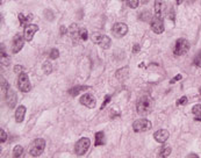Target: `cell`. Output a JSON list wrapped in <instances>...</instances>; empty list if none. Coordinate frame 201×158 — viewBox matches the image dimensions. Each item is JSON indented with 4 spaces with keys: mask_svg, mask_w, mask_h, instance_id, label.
Masks as SVG:
<instances>
[{
    "mask_svg": "<svg viewBox=\"0 0 201 158\" xmlns=\"http://www.w3.org/2000/svg\"><path fill=\"white\" fill-rule=\"evenodd\" d=\"M169 136H170V134H169V131L165 130V129H159V130H157V131L153 134V138H155L158 143H164L165 141L169 138Z\"/></svg>",
    "mask_w": 201,
    "mask_h": 158,
    "instance_id": "5bb4252c",
    "label": "cell"
},
{
    "mask_svg": "<svg viewBox=\"0 0 201 158\" xmlns=\"http://www.w3.org/2000/svg\"><path fill=\"white\" fill-rule=\"evenodd\" d=\"M8 88H9V86H8V83H7V80L4 78V77H1V90L6 92Z\"/></svg>",
    "mask_w": 201,
    "mask_h": 158,
    "instance_id": "f1b7e54d",
    "label": "cell"
},
{
    "mask_svg": "<svg viewBox=\"0 0 201 158\" xmlns=\"http://www.w3.org/2000/svg\"><path fill=\"white\" fill-rule=\"evenodd\" d=\"M5 100H6V103L9 108H14L15 105H17V101H18V97H17V93L12 90V88H8L6 91V94H5Z\"/></svg>",
    "mask_w": 201,
    "mask_h": 158,
    "instance_id": "8fae6325",
    "label": "cell"
},
{
    "mask_svg": "<svg viewBox=\"0 0 201 158\" xmlns=\"http://www.w3.org/2000/svg\"><path fill=\"white\" fill-rule=\"evenodd\" d=\"M171 154V148H166L162 151V155H159V157H169Z\"/></svg>",
    "mask_w": 201,
    "mask_h": 158,
    "instance_id": "d6a6232c",
    "label": "cell"
},
{
    "mask_svg": "<svg viewBox=\"0 0 201 158\" xmlns=\"http://www.w3.org/2000/svg\"><path fill=\"white\" fill-rule=\"evenodd\" d=\"M179 79H182V75H177V76H176L174 78H173L172 80H171V81H170V84H174V83H176V81H178Z\"/></svg>",
    "mask_w": 201,
    "mask_h": 158,
    "instance_id": "f35d334b",
    "label": "cell"
},
{
    "mask_svg": "<svg viewBox=\"0 0 201 158\" xmlns=\"http://www.w3.org/2000/svg\"><path fill=\"white\" fill-rule=\"evenodd\" d=\"M150 26H151V29L153 30V33H156V34L164 33V22H163V20H162L161 17L156 15L153 19L151 20Z\"/></svg>",
    "mask_w": 201,
    "mask_h": 158,
    "instance_id": "ba28073f",
    "label": "cell"
},
{
    "mask_svg": "<svg viewBox=\"0 0 201 158\" xmlns=\"http://www.w3.org/2000/svg\"><path fill=\"white\" fill-rule=\"evenodd\" d=\"M45 148V141L43 138H36L33 141V143L30 144L29 148V155L32 157H38L43 154Z\"/></svg>",
    "mask_w": 201,
    "mask_h": 158,
    "instance_id": "7a4b0ae2",
    "label": "cell"
},
{
    "mask_svg": "<svg viewBox=\"0 0 201 158\" xmlns=\"http://www.w3.org/2000/svg\"><path fill=\"white\" fill-rule=\"evenodd\" d=\"M6 139H7V134H6V131L4 129H1L0 130V141H1V143H5Z\"/></svg>",
    "mask_w": 201,
    "mask_h": 158,
    "instance_id": "1f68e13d",
    "label": "cell"
},
{
    "mask_svg": "<svg viewBox=\"0 0 201 158\" xmlns=\"http://www.w3.org/2000/svg\"><path fill=\"white\" fill-rule=\"evenodd\" d=\"M50 58L51 59H57L58 57H59V51L57 50V49H51L50 50Z\"/></svg>",
    "mask_w": 201,
    "mask_h": 158,
    "instance_id": "83f0119b",
    "label": "cell"
},
{
    "mask_svg": "<svg viewBox=\"0 0 201 158\" xmlns=\"http://www.w3.org/2000/svg\"><path fill=\"white\" fill-rule=\"evenodd\" d=\"M42 70L44 71V73H45V75H49V73H51V71H53V65H51V62H50V60H47V62L43 64V66H42Z\"/></svg>",
    "mask_w": 201,
    "mask_h": 158,
    "instance_id": "7402d4cb",
    "label": "cell"
},
{
    "mask_svg": "<svg viewBox=\"0 0 201 158\" xmlns=\"http://www.w3.org/2000/svg\"><path fill=\"white\" fill-rule=\"evenodd\" d=\"M189 49V43L188 41L185 39H179L177 40L176 42V45H174V49H173V52L176 56H182L185 55Z\"/></svg>",
    "mask_w": 201,
    "mask_h": 158,
    "instance_id": "8992f818",
    "label": "cell"
},
{
    "mask_svg": "<svg viewBox=\"0 0 201 158\" xmlns=\"http://www.w3.org/2000/svg\"><path fill=\"white\" fill-rule=\"evenodd\" d=\"M90 145H91V141L90 138L87 137H81L77 143H76V147H74V152L77 156H84L87 150L90 149Z\"/></svg>",
    "mask_w": 201,
    "mask_h": 158,
    "instance_id": "3957f363",
    "label": "cell"
},
{
    "mask_svg": "<svg viewBox=\"0 0 201 158\" xmlns=\"http://www.w3.org/2000/svg\"><path fill=\"white\" fill-rule=\"evenodd\" d=\"M194 62H195V65H197V66L201 68V51H200V54L195 57V60H194Z\"/></svg>",
    "mask_w": 201,
    "mask_h": 158,
    "instance_id": "8d00e7d4",
    "label": "cell"
},
{
    "mask_svg": "<svg viewBox=\"0 0 201 158\" xmlns=\"http://www.w3.org/2000/svg\"><path fill=\"white\" fill-rule=\"evenodd\" d=\"M59 33H61L62 35H64V34H66V28H65L64 26H62V27L59 28Z\"/></svg>",
    "mask_w": 201,
    "mask_h": 158,
    "instance_id": "ab89813d",
    "label": "cell"
},
{
    "mask_svg": "<svg viewBox=\"0 0 201 158\" xmlns=\"http://www.w3.org/2000/svg\"><path fill=\"white\" fill-rule=\"evenodd\" d=\"M183 2H184V0H177V4H178V5H182Z\"/></svg>",
    "mask_w": 201,
    "mask_h": 158,
    "instance_id": "60d3db41",
    "label": "cell"
},
{
    "mask_svg": "<svg viewBox=\"0 0 201 158\" xmlns=\"http://www.w3.org/2000/svg\"><path fill=\"white\" fill-rule=\"evenodd\" d=\"M192 113L197 116V120H200L201 121V105H195L192 108Z\"/></svg>",
    "mask_w": 201,
    "mask_h": 158,
    "instance_id": "cb8c5ba5",
    "label": "cell"
},
{
    "mask_svg": "<svg viewBox=\"0 0 201 158\" xmlns=\"http://www.w3.org/2000/svg\"><path fill=\"white\" fill-rule=\"evenodd\" d=\"M112 33L115 37L120 39V37H123L127 33H128V26L126 23H122V22H117L113 26L112 28Z\"/></svg>",
    "mask_w": 201,
    "mask_h": 158,
    "instance_id": "52a82bcc",
    "label": "cell"
},
{
    "mask_svg": "<svg viewBox=\"0 0 201 158\" xmlns=\"http://www.w3.org/2000/svg\"><path fill=\"white\" fill-rule=\"evenodd\" d=\"M104 37V35H101L100 33H93L91 36V40L93 43H95V44H100V42H101V40Z\"/></svg>",
    "mask_w": 201,
    "mask_h": 158,
    "instance_id": "603a6c76",
    "label": "cell"
},
{
    "mask_svg": "<svg viewBox=\"0 0 201 158\" xmlns=\"http://www.w3.org/2000/svg\"><path fill=\"white\" fill-rule=\"evenodd\" d=\"M0 59H1V65L4 66H8L9 65V57L7 56L5 49H4V44H1V52H0Z\"/></svg>",
    "mask_w": 201,
    "mask_h": 158,
    "instance_id": "d6986e66",
    "label": "cell"
},
{
    "mask_svg": "<svg viewBox=\"0 0 201 158\" xmlns=\"http://www.w3.org/2000/svg\"><path fill=\"white\" fill-rule=\"evenodd\" d=\"M110 44H112V41H110V37H108V36H104L101 42H100V47L102 49H110Z\"/></svg>",
    "mask_w": 201,
    "mask_h": 158,
    "instance_id": "44dd1931",
    "label": "cell"
},
{
    "mask_svg": "<svg viewBox=\"0 0 201 158\" xmlns=\"http://www.w3.org/2000/svg\"><path fill=\"white\" fill-rule=\"evenodd\" d=\"M37 30H38V27L36 24H27L24 27V33H23L24 40L26 41H32Z\"/></svg>",
    "mask_w": 201,
    "mask_h": 158,
    "instance_id": "4fadbf2b",
    "label": "cell"
},
{
    "mask_svg": "<svg viewBox=\"0 0 201 158\" xmlns=\"http://www.w3.org/2000/svg\"><path fill=\"white\" fill-rule=\"evenodd\" d=\"M200 94H201V87H200Z\"/></svg>",
    "mask_w": 201,
    "mask_h": 158,
    "instance_id": "ee69618b",
    "label": "cell"
},
{
    "mask_svg": "<svg viewBox=\"0 0 201 158\" xmlns=\"http://www.w3.org/2000/svg\"><path fill=\"white\" fill-rule=\"evenodd\" d=\"M14 72L20 75L21 72H23V66H21V65H15V66H14Z\"/></svg>",
    "mask_w": 201,
    "mask_h": 158,
    "instance_id": "d590c367",
    "label": "cell"
},
{
    "mask_svg": "<svg viewBox=\"0 0 201 158\" xmlns=\"http://www.w3.org/2000/svg\"><path fill=\"white\" fill-rule=\"evenodd\" d=\"M140 49H141L140 45H138V44H135V45L133 47V52H134V54H138V52H140Z\"/></svg>",
    "mask_w": 201,
    "mask_h": 158,
    "instance_id": "74e56055",
    "label": "cell"
},
{
    "mask_svg": "<svg viewBox=\"0 0 201 158\" xmlns=\"http://www.w3.org/2000/svg\"><path fill=\"white\" fill-rule=\"evenodd\" d=\"M163 7H164L163 0H155V14H156L157 17H161V18H162Z\"/></svg>",
    "mask_w": 201,
    "mask_h": 158,
    "instance_id": "ac0fdd59",
    "label": "cell"
},
{
    "mask_svg": "<svg viewBox=\"0 0 201 158\" xmlns=\"http://www.w3.org/2000/svg\"><path fill=\"white\" fill-rule=\"evenodd\" d=\"M129 75V68H121L120 70H117L115 72V77L116 79H119L120 81H123L125 79H127Z\"/></svg>",
    "mask_w": 201,
    "mask_h": 158,
    "instance_id": "9a60e30c",
    "label": "cell"
},
{
    "mask_svg": "<svg viewBox=\"0 0 201 158\" xmlns=\"http://www.w3.org/2000/svg\"><path fill=\"white\" fill-rule=\"evenodd\" d=\"M79 102H80L83 106L87 107V108H94L95 105H97L95 98H94L92 94H90V93H86V94L81 96L80 99H79Z\"/></svg>",
    "mask_w": 201,
    "mask_h": 158,
    "instance_id": "30bf717a",
    "label": "cell"
},
{
    "mask_svg": "<svg viewBox=\"0 0 201 158\" xmlns=\"http://www.w3.org/2000/svg\"><path fill=\"white\" fill-rule=\"evenodd\" d=\"M136 109L137 113L141 116H146L149 115L152 109H153V100L151 98L150 94H144L137 100V105H136Z\"/></svg>",
    "mask_w": 201,
    "mask_h": 158,
    "instance_id": "6da1fadb",
    "label": "cell"
},
{
    "mask_svg": "<svg viewBox=\"0 0 201 158\" xmlns=\"http://www.w3.org/2000/svg\"><path fill=\"white\" fill-rule=\"evenodd\" d=\"M19 20H20V22H21V26H27V24H29V22H28V18L27 17H24L22 13H20L19 14Z\"/></svg>",
    "mask_w": 201,
    "mask_h": 158,
    "instance_id": "4316f807",
    "label": "cell"
},
{
    "mask_svg": "<svg viewBox=\"0 0 201 158\" xmlns=\"http://www.w3.org/2000/svg\"><path fill=\"white\" fill-rule=\"evenodd\" d=\"M23 37L21 34H17L13 39V43H12V51L13 54H18L19 51L23 48Z\"/></svg>",
    "mask_w": 201,
    "mask_h": 158,
    "instance_id": "7c38bea8",
    "label": "cell"
},
{
    "mask_svg": "<svg viewBox=\"0 0 201 158\" xmlns=\"http://www.w3.org/2000/svg\"><path fill=\"white\" fill-rule=\"evenodd\" d=\"M140 1H141V2L144 5V4H148V1H149V0H140Z\"/></svg>",
    "mask_w": 201,
    "mask_h": 158,
    "instance_id": "b9f144b4",
    "label": "cell"
},
{
    "mask_svg": "<svg viewBox=\"0 0 201 158\" xmlns=\"http://www.w3.org/2000/svg\"><path fill=\"white\" fill-rule=\"evenodd\" d=\"M105 144V135L102 131H98L95 134V145H104Z\"/></svg>",
    "mask_w": 201,
    "mask_h": 158,
    "instance_id": "ffe728a7",
    "label": "cell"
},
{
    "mask_svg": "<svg viewBox=\"0 0 201 158\" xmlns=\"http://www.w3.org/2000/svg\"><path fill=\"white\" fill-rule=\"evenodd\" d=\"M68 33L70 34V37L72 39L73 44H78L81 42V39H80V29L78 27L77 23H72L68 30Z\"/></svg>",
    "mask_w": 201,
    "mask_h": 158,
    "instance_id": "9c48e42d",
    "label": "cell"
},
{
    "mask_svg": "<svg viewBox=\"0 0 201 158\" xmlns=\"http://www.w3.org/2000/svg\"><path fill=\"white\" fill-rule=\"evenodd\" d=\"M152 127L151 122L146 119H138L133 123V129L135 133H144L150 130Z\"/></svg>",
    "mask_w": 201,
    "mask_h": 158,
    "instance_id": "277c9868",
    "label": "cell"
},
{
    "mask_svg": "<svg viewBox=\"0 0 201 158\" xmlns=\"http://www.w3.org/2000/svg\"><path fill=\"white\" fill-rule=\"evenodd\" d=\"M23 155V148L21 145H17L13 149V156L14 157H21Z\"/></svg>",
    "mask_w": 201,
    "mask_h": 158,
    "instance_id": "d4e9b609",
    "label": "cell"
},
{
    "mask_svg": "<svg viewBox=\"0 0 201 158\" xmlns=\"http://www.w3.org/2000/svg\"><path fill=\"white\" fill-rule=\"evenodd\" d=\"M24 115H26V107L24 106H19L15 111V121L20 123L23 121L24 119Z\"/></svg>",
    "mask_w": 201,
    "mask_h": 158,
    "instance_id": "2e32d148",
    "label": "cell"
},
{
    "mask_svg": "<svg viewBox=\"0 0 201 158\" xmlns=\"http://www.w3.org/2000/svg\"><path fill=\"white\" fill-rule=\"evenodd\" d=\"M110 101V96H106V97H105V99H104V102H102L101 107H100V109H104V108L106 107V105H107Z\"/></svg>",
    "mask_w": 201,
    "mask_h": 158,
    "instance_id": "836d02e7",
    "label": "cell"
},
{
    "mask_svg": "<svg viewBox=\"0 0 201 158\" xmlns=\"http://www.w3.org/2000/svg\"><path fill=\"white\" fill-rule=\"evenodd\" d=\"M89 88V86H85V85H81V86H74L72 88H70L69 90V94L71 96V97H77L80 92H83V91H86Z\"/></svg>",
    "mask_w": 201,
    "mask_h": 158,
    "instance_id": "e0dca14e",
    "label": "cell"
},
{
    "mask_svg": "<svg viewBox=\"0 0 201 158\" xmlns=\"http://www.w3.org/2000/svg\"><path fill=\"white\" fill-rule=\"evenodd\" d=\"M18 86H19V90H20L21 92H23V93H27V92H29V91L32 90V84H30V81H29V78H28V75H27V73L21 72V73L19 75Z\"/></svg>",
    "mask_w": 201,
    "mask_h": 158,
    "instance_id": "5b68a950",
    "label": "cell"
},
{
    "mask_svg": "<svg viewBox=\"0 0 201 158\" xmlns=\"http://www.w3.org/2000/svg\"><path fill=\"white\" fill-rule=\"evenodd\" d=\"M186 103H187V98H186V97H182V98L177 101V105H179V106H180V105L184 106V105H186Z\"/></svg>",
    "mask_w": 201,
    "mask_h": 158,
    "instance_id": "e575fe53",
    "label": "cell"
},
{
    "mask_svg": "<svg viewBox=\"0 0 201 158\" xmlns=\"http://www.w3.org/2000/svg\"><path fill=\"white\" fill-rule=\"evenodd\" d=\"M44 17H45V19L48 20V21H53V20L55 19V15H54L53 11H50V9H45L44 11Z\"/></svg>",
    "mask_w": 201,
    "mask_h": 158,
    "instance_id": "484cf974",
    "label": "cell"
},
{
    "mask_svg": "<svg viewBox=\"0 0 201 158\" xmlns=\"http://www.w3.org/2000/svg\"><path fill=\"white\" fill-rule=\"evenodd\" d=\"M87 37H89L87 30H86L85 28H81V29H80V39H81V41H86Z\"/></svg>",
    "mask_w": 201,
    "mask_h": 158,
    "instance_id": "4dcf8cb0",
    "label": "cell"
},
{
    "mask_svg": "<svg viewBox=\"0 0 201 158\" xmlns=\"http://www.w3.org/2000/svg\"><path fill=\"white\" fill-rule=\"evenodd\" d=\"M188 157H194V158H197L198 156H197V155H188Z\"/></svg>",
    "mask_w": 201,
    "mask_h": 158,
    "instance_id": "7bdbcfd3",
    "label": "cell"
},
{
    "mask_svg": "<svg viewBox=\"0 0 201 158\" xmlns=\"http://www.w3.org/2000/svg\"><path fill=\"white\" fill-rule=\"evenodd\" d=\"M127 2H128V5H129V7H130V8H137L140 0H127Z\"/></svg>",
    "mask_w": 201,
    "mask_h": 158,
    "instance_id": "f546056e",
    "label": "cell"
}]
</instances>
